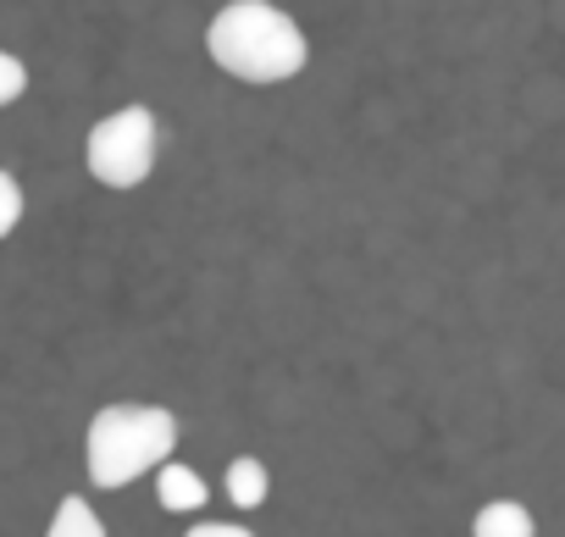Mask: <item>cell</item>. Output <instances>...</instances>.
<instances>
[{"label": "cell", "instance_id": "obj_1", "mask_svg": "<svg viewBox=\"0 0 565 537\" xmlns=\"http://www.w3.org/2000/svg\"><path fill=\"white\" fill-rule=\"evenodd\" d=\"M211 62L238 84H289L306 73V29L271 0H227L205 29Z\"/></svg>", "mask_w": 565, "mask_h": 537}, {"label": "cell", "instance_id": "obj_2", "mask_svg": "<svg viewBox=\"0 0 565 537\" xmlns=\"http://www.w3.org/2000/svg\"><path fill=\"white\" fill-rule=\"evenodd\" d=\"M178 449V416L161 405H106L89 421L84 460L95 487H128Z\"/></svg>", "mask_w": 565, "mask_h": 537}, {"label": "cell", "instance_id": "obj_3", "mask_svg": "<svg viewBox=\"0 0 565 537\" xmlns=\"http://www.w3.org/2000/svg\"><path fill=\"white\" fill-rule=\"evenodd\" d=\"M89 178L106 189H139L156 172V111L150 106H122L89 128L84 144Z\"/></svg>", "mask_w": 565, "mask_h": 537}, {"label": "cell", "instance_id": "obj_4", "mask_svg": "<svg viewBox=\"0 0 565 537\" xmlns=\"http://www.w3.org/2000/svg\"><path fill=\"white\" fill-rule=\"evenodd\" d=\"M156 498H161V509H172V515H194V509L211 504V487H205V476H200L194 465L161 460V465H156Z\"/></svg>", "mask_w": 565, "mask_h": 537}, {"label": "cell", "instance_id": "obj_5", "mask_svg": "<svg viewBox=\"0 0 565 537\" xmlns=\"http://www.w3.org/2000/svg\"><path fill=\"white\" fill-rule=\"evenodd\" d=\"M471 531H477V537H537V520H532L526 504L493 498V504H482V509L471 515Z\"/></svg>", "mask_w": 565, "mask_h": 537}, {"label": "cell", "instance_id": "obj_6", "mask_svg": "<svg viewBox=\"0 0 565 537\" xmlns=\"http://www.w3.org/2000/svg\"><path fill=\"white\" fill-rule=\"evenodd\" d=\"M266 487H271V476H266V465L255 454H238L227 465V498H233V509H260L266 504Z\"/></svg>", "mask_w": 565, "mask_h": 537}, {"label": "cell", "instance_id": "obj_7", "mask_svg": "<svg viewBox=\"0 0 565 537\" xmlns=\"http://www.w3.org/2000/svg\"><path fill=\"white\" fill-rule=\"evenodd\" d=\"M45 537H106V520L78 498V493H67L62 504H56V515H51V531Z\"/></svg>", "mask_w": 565, "mask_h": 537}, {"label": "cell", "instance_id": "obj_8", "mask_svg": "<svg viewBox=\"0 0 565 537\" xmlns=\"http://www.w3.org/2000/svg\"><path fill=\"white\" fill-rule=\"evenodd\" d=\"M18 222H23V183L0 167V238H12Z\"/></svg>", "mask_w": 565, "mask_h": 537}, {"label": "cell", "instance_id": "obj_9", "mask_svg": "<svg viewBox=\"0 0 565 537\" xmlns=\"http://www.w3.org/2000/svg\"><path fill=\"white\" fill-rule=\"evenodd\" d=\"M29 95V67L12 56V51H0V106H12Z\"/></svg>", "mask_w": 565, "mask_h": 537}, {"label": "cell", "instance_id": "obj_10", "mask_svg": "<svg viewBox=\"0 0 565 537\" xmlns=\"http://www.w3.org/2000/svg\"><path fill=\"white\" fill-rule=\"evenodd\" d=\"M183 537H255V531H244V526H233V520H200V526H189Z\"/></svg>", "mask_w": 565, "mask_h": 537}]
</instances>
